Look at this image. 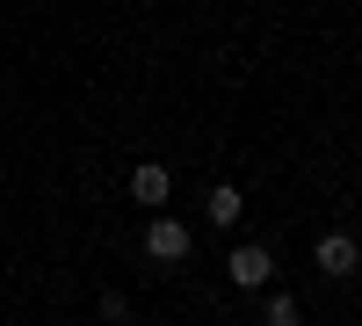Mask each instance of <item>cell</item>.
Listing matches in <instances>:
<instances>
[{"mask_svg":"<svg viewBox=\"0 0 362 326\" xmlns=\"http://www.w3.org/2000/svg\"><path fill=\"white\" fill-rule=\"evenodd\" d=\"M145 254H153L160 269H174V261H189V254H196V232H189V225H174L167 211H153V225H145Z\"/></svg>","mask_w":362,"mask_h":326,"instance_id":"1","label":"cell"},{"mask_svg":"<svg viewBox=\"0 0 362 326\" xmlns=\"http://www.w3.org/2000/svg\"><path fill=\"white\" fill-rule=\"evenodd\" d=\"M312 261H319V276H334V283H348V276L362 269V247H355V232H319V247H312Z\"/></svg>","mask_w":362,"mask_h":326,"instance_id":"2","label":"cell"},{"mask_svg":"<svg viewBox=\"0 0 362 326\" xmlns=\"http://www.w3.org/2000/svg\"><path fill=\"white\" fill-rule=\"evenodd\" d=\"M225 276L239 283V290H268V276H276V254H268V247H232V261H225Z\"/></svg>","mask_w":362,"mask_h":326,"instance_id":"3","label":"cell"},{"mask_svg":"<svg viewBox=\"0 0 362 326\" xmlns=\"http://www.w3.org/2000/svg\"><path fill=\"white\" fill-rule=\"evenodd\" d=\"M131 196L145 203V211H167V196H174V174H167V167H131Z\"/></svg>","mask_w":362,"mask_h":326,"instance_id":"4","label":"cell"},{"mask_svg":"<svg viewBox=\"0 0 362 326\" xmlns=\"http://www.w3.org/2000/svg\"><path fill=\"white\" fill-rule=\"evenodd\" d=\"M203 211H210V225H239V211H247V196H239L232 182H210V196H203Z\"/></svg>","mask_w":362,"mask_h":326,"instance_id":"5","label":"cell"},{"mask_svg":"<svg viewBox=\"0 0 362 326\" xmlns=\"http://www.w3.org/2000/svg\"><path fill=\"white\" fill-rule=\"evenodd\" d=\"M261 326H305V305H297L290 290H276V298L261 305Z\"/></svg>","mask_w":362,"mask_h":326,"instance_id":"6","label":"cell"},{"mask_svg":"<svg viewBox=\"0 0 362 326\" xmlns=\"http://www.w3.org/2000/svg\"><path fill=\"white\" fill-rule=\"evenodd\" d=\"M102 319L116 326V319H131V305H124V290H102Z\"/></svg>","mask_w":362,"mask_h":326,"instance_id":"7","label":"cell"}]
</instances>
